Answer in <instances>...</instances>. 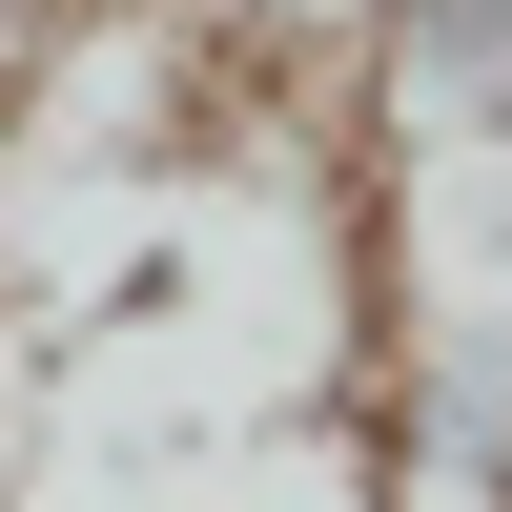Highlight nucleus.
Returning a JSON list of instances; mask_svg holds the SVG:
<instances>
[{
    "mask_svg": "<svg viewBox=\"0 0 512 512\" xmlns=\"http://www.w3.org/2000/svg\"><path fill=\"white\" fill-rule=\"evenodd\" d=\"M349 82L390 164H512V0H369Z\"/></svg>",
    "mask_w": 512,
    "mask_h": 512,
    "instance_id": "f257e3e1",
    "label": "nucleus"
}]
</instances>
